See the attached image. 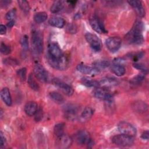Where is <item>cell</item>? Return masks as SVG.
Segmentation results:
<instances>
[{
  "mask_svg": "<svg viewBox=\"0 0 149 149\" xmlns=\"http://www.w3.org/2000/svg\"><path fill=\"white\" fill-rule=\"evenodd\" d=\"M144 29V24L141 20H137L131 29L126 35L127 41L133 44L139 45L144 42L142 32Z\"/></svg>",
  "mask_w": 149,
  "mask_h": 149,
  "instance_id": "cell-1",
  "label": "cell"
},
{
  "mask_svg": "<svg viewBox=\"0 0 149 149\" xmlns=\"http://www.w3.org/2000/svg\"><path fill=\"white\" fill-rule=\"evenodd\" d=\"M31 44L34 51L37 54H41L43 51V38L41 33L37 30H33L31 33Z\"/></svg>",
  "mask_w": 149,
  "mask_h": 149,
  "instance_id": "cell-2",
  "label": "cell"
},
{
  "mask_svg": "<svg viewBox=\"0 0 149 149\" xmlns=\"http://www.w3.org/2000/svg\"><path fill=\"white\" fill-rule=\"evenodd\" d=\"M47 59L48 63L52 68L58 70H65L68 68L69 65L68 58L64 55L59 58H55L48 55Z\"/></svg>",
  "mask_w": 149,
  "mask_h": 149,
  "instance_id": "cell-3",
  "label": "cell"
},
{
  "mask_svg": "<svg viewBox=\"0 0 149 149\" xmlns=\"http://www.w3.org/2000/svg\"><path fill=\"white\" fill-rule=\"evenodd\" d=\"M112 141L113 143L119 146L128 147L133 144L134 139L132 136L121 133L113 136L112 138Z\"/></svg>",
  "mask_w": 149,
  "mask_h": 149,
  "instance_id": "cell-4",
  "label": "cell"
},
{
  "mask_svg": "<svg viewBox=\"0 0 149 149\" xmlns=\"http://www.w3.org/2000/svg\"><path fill=\"white\" fill-rule=\"evenodd\" d=\"M93 94L96 98L104 100L105 102L113 101V95L107 88L100 87L95 88Z\"/></svg>",
  "mask_w": 149,
  "mask_h": 149,
  "instance_id": "cell-5",
  "label": "cell"
},
{
  "mask_svg": "<svg viewBox=\"0 0 149 149\" xmlns=\"http://www.w3.org/2000/svg\"><path fill=\"white\" fill-rule=\"evenodd\" d=\"M85 38L94 51L99 52L101 51L102 48L101 42L97 35L91 33H87L85 34Z\"/></svg>",
  "mask_w": 149,
  "mask_h": 149,
  "instance_id": "cell-6",
  "label": "cell"
},
{
  "mask_svg": "<svg viewBox=\"0 0 149 149\" xmlns=\"http://www.w3.org/2000/svg\"><path fill=\"white\" fill-rule=\"evenodd\" d=\"M89 22L93 29L97 33L99 34L107 33V30H106L103 22L97 16H91L89 19Z\"/></svg>",
  "mask_w": 149,
  "mask_h": 149,
  "instance_id": "cell-7",
  "label": "cell"
},
{
  "mask_svg": "<svg viewBox=\"0 0 149 149\" xmlns=\"http://www.w3.org/2000/svg\"><path fill=\"white\" fill-rule=\"evenodd\" d=\"M79 107L74 104H68L63 107V113L65 118L70 120L76 119L79 111Z\"/></svg>",
  "mask_w": 149,
  "mask_h": 149,
  "instance_id": "cell-8",
  "label": "cell"
},
{
  "mask_svg": "<svg viewBox=\"0 0 149 149\" xmlns=\"http://www.w3.org/2000/svg\"><path fill=\"white\" fill-rule=\"evenodd\" d=\"M118 129L122 134H126L132 137L136 136L137 130L136 127L127 122H121L118 125Z\"/></svg>",
  "mask_w": 149,
  "mask_h": 149,
  "instance_id": "cell-9",
  "label": "cell"
},
{
  "mask_svg": "<svg viewBox=\"0 0 149 149\" xmlns=\"http://www.w3.org/2000/svg\"><path fill=\"white\" fill-rule=\"evenodd\" d=\"M52 83L54 86L59 88L66 95L71 96L73 95L74 93L73 88L62 80L58 78H54L52 80Z\"/></svg>",
  "mask_w": 149,
  "mask_h": 149,
  "instance_id": "cell-10",
  "label": "cell"
},
{
  "mask_svg": "<svg viewBox=\"0 0 149 149\" xmlns=\"http://www.w3.org/2000/svg\"><path fill=\"white\" fill-rule=\"evenodd\" d=\"M121 44V39L118 37H110L105 41L106 47L111 52H116L120 48Z\"/></svg>",
  "mask_w": 149,
  "mask_h": 149,
  "instance_id": "cell-11",
  "label": "cell"
},
{
  "mask_svg": "<svg viewBox=\"0 0 149 149\" xmlns=\"http://www.w3.org/2000/svg\"><path fill=\"white\" fill-rule=\"evenodd\" d=\"M33 72L36 77L41 82L45 83L48 81V73L44 68L41 64L37 63L34 65Z\"/></svg>",
  "mask_w": 149,
  "mask_h": 149,
  "instance_id": "cell-12",
  "label": "cell"
},
{
  "mask_svg": "<svg viewBox=\"0 0 149 149\" xmlns=\"http://www.w3.org/2000/svg\"><path fill=\"white\" fill-rule=\"evenodd\" d=\"M91 140L88 132L86 130H80L76 134V141L78 145L88 144Z\"/></svg>",
  "mask_w": 149,
  "mask_h": 149,
  "instance_id": "cell-13",
  "label": "cell"
},
{
  "mask_svg": "<svg viewBox=\"0 0 149 149\" xmlns=\"http://www.w3.org/2000/svg\"><path fill=\"white\" fill-rule=\"evenodd\" d=\"M48 55L55 58L61 57L63 54L57 42H52L48 45Z\"/></svg>",
  "mask_w": 149,
  "mask_h": 149,
  "instance_id": "cell-14",
  "label": "cell"
},
{
  "mask_svg": "<svg viewBox=\"0 0 149 149\" xmlns=\"http://www.w3.org/2000/svg\"><path fill=\"white\" fill-rule=\"evenodd\" d=\"M77 70L83 74L90 75H97L100 73V71L93 66H90L83 63L79 64L76 67Z\"/></svg>",
  "mask_w": 149,
  "mask_h": 149,
  "instance_id": "cell-15",
  "label": "cell"
},
{
  "mask_svg": "<svg viewBox=\"0 0 149 149\" xmlns=\"http://www.w3.org/2000/svg\"><path fill=\"white\" fill-rule=\"evenodd\" d=\"M72 143V138L67 135L63 134L62 136L58 138L57 145L59 148H66L69 147Z\"/></svg>",
  "mask_w": 149,
  "mask_h": 149,
  "instance_id": "cell-16",
  "label": "cell"
},
{
  "mask_svg": "<svg viewBox=\"0 0 149 149\" xmlns=\"http://www.w3.org/2000/svg\"><path fill=\"white\" fill-rule=\"evenodd\" d=\"M128 3L130 6L133 7L137 14L140 17H144L146 14L145 9L142 5V3L140 1H128Z\"/></svg>",
  "mask_w": 149,
  "mask_h": 149,
  "instance_id": "cell-17",
  "label": "cell"
},
{
  "mask_svg": "<svg viewBox=\"0 0 149 149\" xmlns=\"http://www.w3.org/2000/svg\"><path fill=\"white\" fill-rule=\"evenodd\" d=\"M93 113V109L90 107H87L83 109V111L81 113L79 117V120L81 123L87 122L91 118Z\"/></svg>",
  "mask_w": 149,
  "mask_h": 149,
  "instance_id": "cell-18",
  "label": "cell"
},
{
  "mask_svg": "<svg viewBox=\"0 0 149 149\" xmlns=\"http://www.w3.org/2000/svg\"><path fill=\"white\" fill-rule=\"evenodd\" d=\"M38 105L34 101H29L24 105V112L27 115L29 116H32L35 115L37 109Z\"/></svg>",
  "mask_w": 149,
  "mask_h": 149,
  "instance_id": "cell-19",
  "label": "cell"
},
{
  "mask_svg": "<svg viewBox=\"0 0 149 149\" xmlns=\"http://www.w3.org/2000/svg\"><path fill=\"white\" fill-rule=\"evenodd\" d=\"M119 81L114 77H104L102 78L100 81V86H102V87L108 88L109 87L115 86L119 84Z\"/></svg>",
  "mask_w": 149,
  "mask_h": 149,
  "instance_id": "cell-20",
  "label": "cell"
},
{
  "mask_svg": "<svg viewBox=\"0 0 149 149\" xmlns=\"http://www.w3.org/2000/svg\"><path fill=\"white\" fill-rule=\"evenodd\" d=\"M133 110L138 113H144L148 110L147 104L142 101H136L132 104Z\"/></svg>",
  "mask_w": 149,
  "mask_h": 149,
  "instance_id": "cell-21",
  "label": "cell"
},
{
  "mask_svg": "<svg viewBox=\"0 0 149 149\" xmlns=\"http://www.w3.org/2000/svg\"><path fill=\"white\" fill-rule=\"evenodd\" d=\"M50 25L57 28H62L65 24V20L60 16H53L48 21Z\"/></svg>",
  "mask_w": 149,
  "mask_h": 149,
  "instance_id": "cell-22",
  "label": "cell"
},
{
  "mask_svg": "<svg viewBox=\"0 0 149 149\" xmlns=\"http://www.w3.org/2000/svg\"><path fill=\"white\" fill-rule=\"evenodd\" d=\"M0 94L1 97L3 101L5 102V104L8 106H10L12 105V101L9 88L7 87L3 88L1 90Z\"/></svg>",
  "mask_w": 149,
  "mask_h": 149,
  "instance_id": "cell-23",
  "label": "cell"
},
{
  "mask_svg": "<svg viewBox=\"0 0 149 149\" xmlns=\"http://www.w3.org/2000/svg\"><path fill=\"white\" fill-rule=\"evenodd\" d=\"M81 83L88 87H94L97 88L100 87V83L99 81H97V80H93L90 77H84L81 79Z\"/></svg>",
  "mask_w": 149,
  "mask_h": 149,
  "instance_id": "cell-24",
  "label": "cell"
},
{
  "mask_svg": "<svg viewBox=\"0 0 149 149\" xmlns=\"http://www.w3.org/2000/svg\"><path fill=\"white\" fill-rule=\"evenodd\" d=\"M111 70L113 73L118 76H122L125 74L126 69L123 65L118 64H113L111 68Z\"/></svg>",
  "mask_w": 149,
  "mask_h": 149,
  "instance_id": "cell-25",
  "label": "cell"
},
{
  "mask_svg": "<svg viewBox=\"0 0 149 149\" xmlns=\"http://www.w3.org/2000/svg\"><path fill=\"white\" fill-rule=\"evenodd\" d=\"M65 6L64 2L62 1H55L51 6L50 10L53 13H56L61 11Z\"/></svg>",
  "mask_w": 149,
  "mask_h": 149,
  "instance_id": "cell-26",
  "label": "cell"
},
{
  "mask_svg": "<svg viewBox=\"0 0 149 149\" xmlns=\"http://www.w3.org/2000/svg\"><path fill=\"white\" fill-rule=\"evenodd\" d=\"M110 65L109 62L108 60H97L95 61L93 63V67L97 69L100 71L108 68Z\"/></svg>",
  "mask_w": 149,
  "mask_h": 149,
  "instance_id": "cell-27",
  "label": "cell"
},
{
  "mask_svg": "<svg viewBox=\"0 0 149 149\" xmlns=\"http://www.w3.org/2000/svg\"><path fill=\"white\" fill-rule=\"evenodd\" d=\"M65 124L63 122L59 123L55 125L54 127V133L55 136L58 138L64 134Z\"/></svg>",
  "mask_w": 149,
  "mask_h": 149,
  "instance_id": "cell-28",
  "label": "cell"
},
{
  "mask_svg": "<svg viewBox=\"0 0 149 149\" xmlns=\"http://www.w3.org/2000/svg\"><path fill=\"white\" fill-rule=\"evenodd\" d=\"M48 17V15L45 12H40L34 16V20L36 23L40 24L45 22Z\"/></svg>",
  "mask_w": 149,
  "mask_h": 149,
  "instance_id": "cell-29",
  "label": "cell"
},
{
  "mask_svg": "<svg viewBox=\"0 0 149 149\" xmlns=\"http://www.w3.org/2000/svg\"><path fill=\"white\" fill-rule=\"evenodd\" d=\"M27 83H28L29 86H30V87L32 90H33L34 91H38L39 90L40 86L38 84V83H37V81H36V80L34 79L32 74H30L29 75L28 79H27Z\"/></svg>",
  "mask_w": 149,
  "mask_h": 149,
  "instance_id": "cell-30",
  "label": "cell"
},
{
  "mask_svg": "<svg viewBox=\"0 0 149 149\" xmlns=\"http://www.w3.org/2000/svg\"><path fill=\"white\" fill-rule=\"evenodd\" d=\"M49 97L51 100L57 103H62L64 101V98L63 95L56 91H52L49 93Z\"/></svg>",
  "mask_w": 149,
  "mask_h": 149,
  "instance_id": "cell-31",
  "label": "cell"
},
{
  "mask_svg": "<svg viewBox=\"0 0 149 149\" xmlns=\"http://www.w3.org/2000/svg\"><path fill=\"white\" fill-rule=\"evenodd\" d=\"M145 78V73H142L140 74H138L137 75L134 76L130 80V83L132 84H138L143 81Z\"/></svg>",
  "mask_w": 149,
  "mask_h": 149,
  "instance_id": "cell-32",
  "label": "cell"
},
{
  "mask_svg": "<svg viewBox=\"0 0 149 149\" xmlns=\"http://www.w3.org/2000/svg\"><path fill=\"white\" fill-rule=\"evenodd\" d=\"M17 3L19 4V6L20 8L22 9V10L25 13H27L29 12L30 7L29 4V2L26 1H23V0H20L17 1Z\"/></svg>",
  "mask_w": 149,
  "mask_h": 149,
  "instance_id": "cell-33",
  "label": "cell"
},
{
  "mask_svg": "<svg viewBox=\"0 0 149 149\" xmlns=\"http://www.w3.org/2000/svg\"><path fill=\"white\" fill-rule=\"evenodd\" d=\"M66 30L67 33L69 34H75L77 31V27L75 24L70 23L67 25Z\"/></svg>",
  "mask_w": 149,
  "mask_h": 149,
  "instance_id": "cell-34",
  "label": "cell"
},
{
  "mask_svg": "<svg viewBox=\"0 0 149 149\" xmlns=\"http://www.w3.org/2000/svg\"><path fill=\"white\" fill-rule=\"evenodd\" d=\"M16 9H12L11 10H9L5 16L6 19L8 20L9 22L14 20V19L16 17Z\"/></svg>",
  "mask_w": 149,
  "mask_h": 149,
  "instance_id": "cell-35",
  "label": "cell"
},
{
  "mask_svg": "<svg viewBox=\"0 0 149 149\" xmlns=\"http://www.w3.org/2000/svg\"><path fill=\"white\" fill-rule=\"evenodd\" d=\"M133 66L138 69V70H140L142 72V73H147V71H148V68L143 63H137V62H135L133 63Z\"/></svg>",
  "mask_w": 149,
  "mask_h": 149,
  "instance_id": "cell-36",
  "label": "cell"
},
{
  "mask_svg": "<svg viewBox=\"0 0 149 149\" xmlns=\"http://www.w3.org/2000/svg\"><path fill=\"white\" fill-rule=\"evenodd\" d=\"M17 74L18 76L20 77V79L24 81L26 79V76H27V70L26 68H22L20 69H19L17 71Z\"/></svg>",
  "mask_w": 149,
  "mask_h": 149,
  "instance_id": "cell-37",
  "label": "cell"
},
{
  "mask_svg": "<svg viewBox=\"0 0 149 149\" xmlns=\"http://www.w3.org/2000/svg\"><path fill=\"white\" fill-rule=\"evenodd\" d=\"M11 51L10 47L3 42L1 43V52L3 55H8Z\"/></svg>",
  "mask_w": 149,
  "mask_h": 149,
  "instance_id": "cell-38",
  "label": "cell"
},
{
  "mask_svg": "<svg viewBox=\"0 0 149 149\" xmlns=\"http://www.w3.org/2000/svg\"><path fill=\"white\" fill-rule=\"evenodd\" d=\"M20 44L22 47V48L26 51L29 49V41H28V38L27 36H24L20 40Z\"/></svg>",
  "mask_w": 149,
  "mask_h": 149,
  "instance_id": "cell-39",
  "label": "cell"
},
{
  "mask_svg": "<svg viewBox=\"0 0 149 149\" xmlns=\"http://www.w3.org/2000/svg\"><path fill=\"white\" fill-rule=\"evenodd\" d=\"M4 63L8 65H11V66H16L18 64V62L16 60L12 59L11 58H6L4 59Z\"/></svg>",
  "mask_w": 149,
  "mask_h": 149,
  "instance_id": "cell-40",
  "label": "cell"
},
{
  "mask_svg": "<svg viewBox=\"0 0 149 149\" xmlns=\"http://www.w3.org/2000/svg\"><path fill=\"white\" fill-rule=\"evenodd\" d=\"M144 55V52H139L137 53H135L134 54H131V58L133 60V61L136 62L139 59L141 58Z\"/></svg>",
  "mask_w": 149,
  "mask_h": 149,
  "instance_id": "cell-41",
  "label": "cell"
},
{
  "mask_svg": "<svg viewBox=\"0 0 149 149\" xmlns=\"http://www.w3.org/2000/svg\"><path fill=\"white\" fill-rule=\"evenodd\" d=\"M34 115H35V120L36 121H40L42 119V115H43V113L41 108H38Z\"/></svg>",
  "mask_w": 149,
  "mask_h": 149,
  "instance_id": "cell-42",
  "label": "cell"
},
{
  "mask_svg": "<svg viewBox=\"0 0 149 149\" xmlns=\"http://www.w3.org/2000/svg\"><path fill=\"white\" fill-rule=\"evenodd\" d=\"M125 59H124L123 58H115L113 61V64H118V65H123V64L125 63Z\"/></svg>",
  "mask_w": 149,
  "mask_h": 149,
  "instance_id": "cell-43",
  "label": "cell"
},
{
  "mask_svg": "<svg viewBox=\"0 0 149 149\" xmlns=\"http://www.w3.org/2000/svg\"><path fill=\"white\" fill-rule=\"evenodd\" d=\"M148 137H149V133L148 130H146L145 132H144L141 136V137L143 139V140H148Z\"/></svg>",
  "mask_w": 149,
  "mask_h": 149,
  "instance_id": "cell-44",
  "label": "cell"
},
{
  "mask_svg": "<svg viewBox=\"0 0 149 149\" xmlns=\"http://www.w3.org/2000/svg\"><path fill=\"white\" fill-rule=\"evenodd\" d=\"M6 143V139L5 137V136H3L2 132H1V147H2L3 146H5Z\"/></svg>",
  "mask_w": 149,
  "mask_h": 149,
  "instance_id": "cell-45",
  "label": "cell"
},
{
  "mask_svg": "<svg viewBox=\"0 0 149 149\" xmlns=\"http://www.w3.org/2000/svg\"><path fill=\"white\" fill-rule=\"evenodd\" d=\"M6 32V26L3 25V24H1L0 25V34L1 35L5 34Z\"/></svg>",
  "mask_w": 149,
  "mask_h": 149,
  "instance_id": "cell-46",
  "label": "cell"
},
{
  "mask_svg": "<svg viewBox=\"0 0 149 149\" xmlns=\"http://www.w3.org/2000/svg\"><path fill=\"white\" fill-rule=\"evenodd\" d=\"M15 24V21L14 20H12V21H10L7 24V26L9 28H11L13 26V25Z\"/></svg>",
  "mask_w": 149,
  "mask_h": 149,
  "instance_id": "cell-47",
  "label": "cell"
},
{
  "mask_svg": "<svg viewBox=\"0 0 149 149\" xmlns=\"http://www.w3.org/2000/svg\"><path fill=\"white\" fill-rule=\"evenodd\" d=\"M11 2V1H2L1 2V6H2L3 5H5V6H7V5H8Z\"/></svg>",
  "mask_w": 149,
  "mask_h": 149,
  "instance_id": "cell-48",
  "label": "cell"
},
{
  "mask_svg": "<svg viewBox=\"0 0 149 149\" xmlns=\"http://www.w3.org/2000/svg\"><path fill=\"white\" fill-rule=\"evenodd\" d=\"M74 17L76 19H79V18L81 17V15H80V14L76 13V14L75 15V16H74Z\"/></svg>",
  "mask_w": 149,
  "mask_h": 149,
  "instance_id": "cell-49",
  "label": "cell"
}]
</instances>
